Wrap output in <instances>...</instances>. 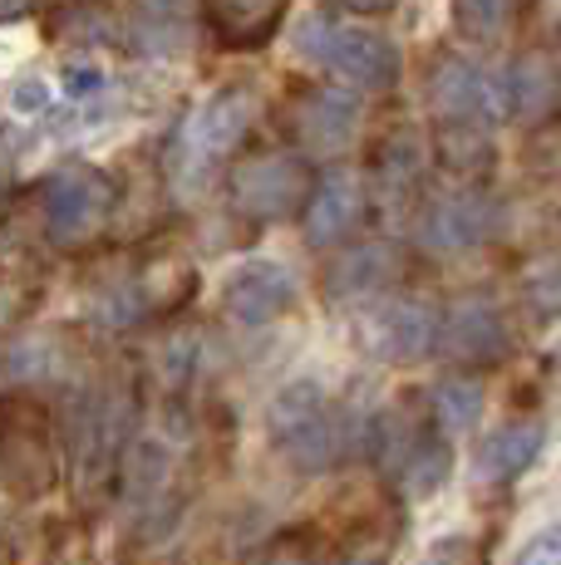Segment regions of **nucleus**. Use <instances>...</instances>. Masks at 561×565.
I'll return each mask as SVG.
<instances>
[{"label":"nucleus","mask_w":561,"mask_h":565,"mask_svg":"<svg viewBox=\"0 0 561 565\" xmlns=\"http://www.w3.org/2000/svg\"><path fill=\"white\" fill-rule=\"evenodd\" d=\"M256 89L252 84H226L212 99H202L188 118L178 124V134L168 138L163 172L168 188L182 198L208 192L218 178H226L236 158L246 153V134L256 124Z\"/></svg>","instance_id":"nucleus-1"},{"label":"nucleus","mask_w":561,"mask_h":565,"mask_svg":"<svg viewBox=\"0 0 561 565\" xmlns=\"http://www.w3.org/2000/svg\"><path fill=\"white\" fill-rule=\"evenodd\" d=\"M345 423H350L345 408L316 384V379H296V384H286L272 398V408H266L272 448L306 477L330 472V467L345 458V433H350Z\"/></svg>","instance_id":"nucleus-2"},{"label":"nucleus","mask_w":561,"mask_h":565,"mask_svg":"<svg viewBox=\"0 0 561 565\" xmlns=\"http://www.w3.org/2000/svg\"><path fill=\"white\" fill-rule=\"evenodd\" d=\"M310 192H316V172L300 148H246L226 168V202L252 226H276L300 216Z\"/></svg>","instance_id":"nucleus-3"},{"label":"nucleus","mask_w":561,"mask_h":565,"mask_svg":"<svg viewBox=\"0 0 561 565\" xmlns=\"http://www.w3.org/2000/svg\"><path fill=\"white\" fill-rule=\"evenodd\" d=\"M296 50L360 94H394L399 74H404V54H399L390 35L364 25H340V20L326 15H310L300 25Z\"/></svg>","instance_id":"nucleus-4"},{"label":"nucleus","mask_w":561,"mask_h":565,"mask_svg":"<svg viewBox=\"0 0 561 565\" xmlns=\"http://www.w3.org/2000/svg\"><path fill=\"white\" fill-rule=\"evenodd\" d=\"M114 178L89 162H64L40 182V222H45L50 246L60 252H84L94 246L114 222Z\"/></svg>","instance_id":"nucleus-5"},{"label":"nucleus","mask_w":561,"mask_h":565,"mask_svg":"<svg viewBox=\"0 0 561 565\" xmlns=\"http://www.w3.org/2000/svg\"><path fill=\"white\" fill-rule=\"evenodd\" d=\"M60 482V448L45 408L30 398L0 404V487L20 502H35Z\"/></svg>","instance_id":"nucleus-6"},{"label":"nucleus","mask_w":561,"mask_h":565,"mask_svg":"<svg viewBox=\"0 0 561 565\" xmlns=\"http://www.w3.org/2000/svg\"><path fill=\"white\" fill-rule=\"evenodd\" d=\"M414 216H419V252L428 256L478 252L502 232V202L483 182H458L448 192H428Z\"/></svg>","instance_id":"nucleus-7"},{"label":"nucleus","mask_w":561,"mask_h":565,"mask_svg":"<svg viewBox=\"0 0 561 565\" xmlns=\"http://www.w3.org/2000/svg\"><path fill=\"white\" fill-rule=\"evenodd\" d=\"M364 99L350 84H306L280 104V128L306 158H336L360 138Z\"/></svg>","instance_id":"nucleus-8"},{"label":"nucleus","mask_w":561,"mask_h":565,"mask_svg":"<svg viewBox=\"0 0 561 565\" xmlns=\"http://www.w3.org/2000/svg\"><path fill=\"white\" fill-rule=\"evenodd\" d=\"M438 330H444V310L428 306L419 296H380L360 315V344L370 360L380 364H419L438 350Z\"/></svg>","instance_id":"nucleus-9"},{"label":"nucleus","mask_w":561,"mask_h":565,"mask_svg":"<svg viewBox=\"0 0 561 565\" xmlns=\"http://www.w3.org/2000/svg\"><path fill=\"white\" fill-rule=\"evenodd\" d=\"M424 94H428V108H434V124L458 118V124L498 128L507 118V79L483 70L478 60H463V54H438L428 64Z\"/></svg>","instance_id":"nucleus-10"},{"label":"nucleus","mask_w":561,"mask_h":565,"mask_svg":"<svg viewBox=\"0 0 561 565\" xmlns=\"http://www.w3.org/2000/svg\"><path fill=\"white\" fill-rule=\"evenodd\" d=\"M428 138L414 124H390L370 148V172H364V188H370V206L390 216L419 212L424 202V172H428Z\"/></svg>","instance_id":"nucleus-11"},{"label":"nucleus","mask_w":561,"mask_h":565,"mask_svg":"<svg viewBox=\"0 0 561 565\" xmlns=\"http://www.w3.org/2000/svg\"><path fill=\"white\" fill-rule=\"evenodd\" d=\"M438 350H444L458 369L478 374V369H493L512 354V324H507L498 300L483 296V290H473V296H458L444 310Z\"/></svg>","instance_id":"nucleus-12"},{"label":"nucleus","mask_w":561,"mask_h":565,"mask_svg":"<svg viewBox=\"0 0 561 565\" xmlns=\"http://www.w3.org/2000/svg\"><path fill=\"white\" fill-rule=\"evenodd\" d=\"M409 276V256L404 246L394 242H350L340 246V256H330L326 266V300L330 306H354V300H380V296H394Z\"/></svg>","instance_id":"nucleus-13"},{"label":"nucleus","mask_w":561,"mask_h":565,"mask_svg":"<svg viewBox=\"0 0 561 565\" xmlns=\"http://www.w3.org/2000/svg\"><path fill=\"white\" fill-rule=\"evenodd\" d=\"M364 216H370V188L360 172H326V178H316L300 226H306V242L316 252H340L360 236Z\"/></svg>","instance_id":"nucleus-14"},{"label":"nucleus","mask_w":561,"mask_h":565,"mask_svg":"<svg viewBox=\"0 0 561 565\" xmlns=\"http://www.w3.org/2000/svg\"><path fill=\"white\" fill-rule=\"evenodd\" d=\"M296 306V276L280 260H246L222 280V315L236 324H272Z\"/></svg>","instance_id":"nucleus-15"},{"label":"nucleus","mask_w":561,"mask_h":565,"mask_svg":"<svg viewBox=\"0 0 561 565\" xmlns=\"http://www.w3.org/2000/svg\"><path fill=\"white\" fill-rule=\"evenodd\" d=\"M507 114L527 128H542L561 114V50L527 45L507 64Z\"/></svg>","instance_id":"nucleus-16"},{"label":"nucleus","mask_w":561,"mask_h":565,"mask_svg":"<svg viewBox=\"0 0 561 565\" xmlns=\"http://www.w3.org/2000/svg\"><path fill=\"white\" fill-rule=\"evenodd\" d=\"M547 428L542 418H507L473 452V477L483 487H512L517 477H527V467L542 458Z\"/></svg>","instance_id":"nucleus-17"},{"label":"nucleus","mask_w":561,"mask_h":565,"mask_svg":"<svg viewBox=\"0 0 561 565\" xmlns=\"http://www.w3.org/2000/svg\"><path fill=\"white\" fill-rule=\"evenodd\" d=\"M198 10L226 50L252 54V50H266L276 40L290 0H198Z\"/></svg>","instance_id":"nucleus-18"},{"label":"nucleus","mask_w":561,"mask_h":565,"mask_svg":"<svg viewBox=\"0 0 561 565\" xmlns=\"http://www.w3.org/2000/svg\"><path fill=\"white\" fill-rule=\"evenodd\" d=\"M434 162L458 182H483L493 168H498V143H493L488 124H458V118H444L434 124Z\"/></svg>","instance_id":"nucleus-19"},{"label":"nucleus","mask_w":561,"mask_h":565,"mask_svg":"<svg viewBox=\"0 0 561 565\" xmlns=\"http://www.w3.org/2000/svg\"><path fill=\"white\" fill-rule=\"evenodd\" d=\"M453 30L473 45H498L527 15V0H448Z\"/></svg>","instance_id":"nucleus-20"},{"label":"nucleus","mask_w":561,"mask_h":565,"mask_svg":"<svg viewBox=\"0 0 561 565\" xmlns=\"http://www.w3.org/2000/svg\"><path fill=\"white\" fill-rule=\"evenodd\" d=\"M428 413H434V423L444 433H468L473 423L483 418V384L478 374H448L438 379L434 388H428Z\"/></svg>","instance_id":"nucleus-21"},{"label":"nucleus","mask_w":561,"mask_h":565,"mask_svg":"<svg viewBox=\"0 0 561 565\" xmlns=\"http://www.w3.org/2000/svg\"><path fill=\"white\" fill-rule=\"evenodd\" d=\"M134 25L148 50L163 54L188 40V10H182V0H134Z\"/></svg>","instance_id":"nucleus-22"},{"label":"nucleus","mask_w":561,"mask_h":565,"mask_svg":"<svg viewBox=\"0 0 561 565\" xmlns=\"http://www.w3.org/2000/svg\"><path fill=\"white\" fill-rule=\"evenodd\" d=\"M448 472H453V448H448V433L444 428H434L428 433V443L414 452V462H409V472L399 477V482L409 487L414 497H434L438 487L448 482Z\"/></svg>","instance_id":"nucleus-23"},{"label":"nucleus","mask_w":561,"mask_h":565,"mask_svg":"<svg viewBox=\"0 0 561 565\" xmlns=\"http://www.w3.org/2000/svg\"><path fill=\"white\" fill-rule=\"evenodd\" d=\"M522 296L542 320L561 315V252L557 256H537L532 266L522 270Z\"/></svg>","instance_id":"nucleus-24"},{"label":"nucleus","mask_w":561,"mask_h":565,"mask_svg":"<svg viewBox=\"0 0 561 565\" xmlns=\"http://www.w3.org/2000/svg\"><path fill=\"white\" fill-rule=\"evenodd\" d=\"M512 565H561V521L542 526L537 536H527V546L517 551Z\"/></svg>","instance_id":"nucleus-25"},{"label":"nucleus","mask_w":561,"mask_h":565,"mask_svg":"<svg viewBox=\"0 0 561 565\" xmlns=\"http://www.w3.org/2000/svg\"><path fill=\"white\" fill-rule=\"evenodd\" d=\"M340 565H390V541L370 536L364 546H350V551H345Z\"/></svg>","instance_id":"nucleus-26"},{"label":"nucleus","mask_w":561,"mask_h":565,"mask_svg":"<svg viewBox=\"0 0 561 565\" xmlns=\"http://www.w3.org/2000/svg\"><path fill=\"white\" fill-rule=\"evenodd\" d=\"M256 565H316V556H306V551H290V546H272Z\"/></svg>","instance_id":"nucleus-27"},{"label":"nucleus","mask_w":561,"mask_h":565,"mask_svg":"<svg viewBox=\"0 0 561 565\" xmlns=\"http://www.w3.org/2000/svg\"><path fill=\"white\" fill-rule=\"evenodd\" d=\"M350 15H390V10L399 6V0H340Z\"/></svg>","instance_id":"nucleus-28"},{"label":"nucleus","mask_w":561,"mask_h":565,"mask_svg":"<svg viewBox=\"0 0 561 565\" xmlns=\"http://www.w3.org/2000/svg\"><path fill=\"white\" fill-rule=\"evenodd\" d=\"M35 6H40V0H0V25H15V20H25Z\"/></svg>","instance_id":"nucleus-29"},{"label":"nucleus","mask_w":561,"mask_h":565,"mask_svg":"<svg viewBox=\"0 0 561 565\" xmlns=\"http://www.w3.org/2000/svg\"><path fill=\"white\" fill-rule=\"evenodd\" d=\"M40 84H25V89H15V108H40Z\"/></svg>","instance_id":"nucleus-30"},{"label":"nucleus","mask_w":561,"mask_h":565,"mask_svg":"<svg viewBox=\"0 0 561 565\" xmlns=\"http://www.w3.org/2000/svg\"><path fill=\"white\" fill-rule=\"evenodd\" d=\"M15 310H20V300L10 296V290H0V330H6V324L15 320Z\"/></svg>","instance_id":"nucleus-31"},{"label":"nucleus","mask_w":561,"mask_h":565,"mask_svg":"<svg viewBox=\"0 0 561 565\" xmlns=\"http://www.w3.org/2000/svg\"><path fill=\"white\" fill-rule=\"evenodd\" d=\"M552 369H557V374H561V340L552 344Z\"/></svg>","instance_id":"nucleus-32"},{"label":"nucleus","mask_w":561,"mask_h":565,"mask_svg":"<svg viewBox=\"0 0 561 565\" xmlns=\"http://www.w3.org/2000/svg\"><path fill=\"white\" fill-rule=\"evenodd\" d=\"M557 50H561V40H557Z\"/></svg>","instance_id":"nucleus-33"}]
</instances>
